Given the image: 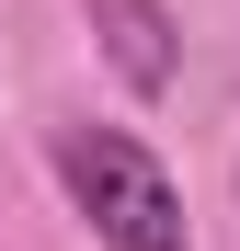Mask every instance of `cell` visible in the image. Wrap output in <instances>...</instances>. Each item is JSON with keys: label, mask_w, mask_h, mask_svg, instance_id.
<instances>
[{"label": "cell", "mask_w": 240, "mask_h": 251, "mask_svg": "<svg viewBox=\"0 0 240 251\" xmlns=\"http://www.w3.org/2000/svg\"><path fill=\"white\" fill-rule=\"evenodd\" d=\"M57 183H69L80 217H92L103 251H194L172 172H160L126 126H57Z\"/></svg>", "instance_id": "obj_1"}, {"label": "cell", "mask_w": 240, "mask_h": 251, "mask_svg": "<svg viewBox=\"0 0 240 251\" xmlns=\"http://www.w3.org/2000/svg\"><path fill=\"white\" fill-rule=\"evenodd\" d=\"M80 23L103 34V57H114V80H126L137 103H160L183 80V34H172V0H80Z\"/></svg>", "instance_id": "obj_2"}]
</instances>
